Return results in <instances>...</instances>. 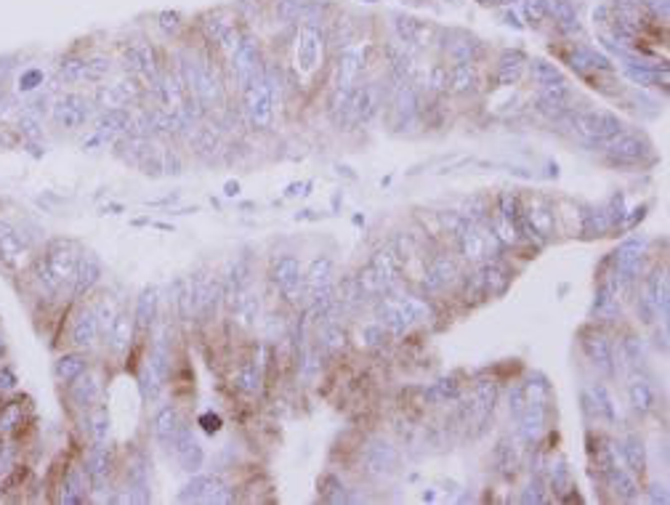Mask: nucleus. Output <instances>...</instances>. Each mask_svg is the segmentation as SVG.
Here are the masks:
<instances>
[{"mask_svg":"<svg viewBox=\"0 0 670 505\" xmlns=\"http://www.w3.org/2000/svg\"><path fill=\"white\" fill-rule=\"evenodd\" d=\"M426 314H429L426 303L417 298H391L386 301V306H380V322L394 332H402L410 325L426 319Z\"/></svg>","mask_w":670,"mask_h":505,"instance_id":"nucleus-1","label":"nucleus"},{"mask_svg":"<svg viewBox=\"0 0 670 505\" xmlns=\"http://www.w3.org/2000/svg\"><path fill=\"white\" fill-rule=\"evenodd\" d=\"M46 264L53 271V277L59 282H75V274L80 269V250H77L75 242H67V240H56L51 242L48 248V255H46Z\"/></svg>","mask_w":670,"mask_h":505,"instance_id":"nucleus-2","label":"nucleus"},{"mask_svg":"<svg viewBox=\"0 0 670 505\" xmlns=\"http://www.w3.org/2000/svg\"><path fill=\"white\" fill-rule=\"evenodd\" d=\"M575 128L577 133L591 141H609L619 133V120L607 112H580L575 114Z\"/></svg>","mask_w":670,"mask_h":505,"instance_id":"nucleus-3","label":"nucleus"},{"mask_svg":"<svg viewBox=\"0 0 670 505\" xmlns=\"http://www.w3.org/2000/svg\"><path fill=\"white\" fill-rule=\"evenodd\" d=\"M245 112L258 128L272 123V90L264 80H250L245 88Z\"/></svg>","mask_w":670,"mask_h":505,"instance_id":"nucleus-4","label":"nucleus"},{"mask_svg":"<svg viewBox=\"0 0 670 505\" xmlns=\"http://www.w3.org/2000/svg\"><path fill=\"white\" fill-rule=\"evenodd\" d=\"M460 248L466 252V258L481 261V258H490L497 250V237H495L493 229L479 227V224H468V229L460 234Z\"/></svg>","mask_w":670,"mask_h":505,"instance_id":"nucleus-5","label":"nucleus"},{"mask_svg":"<svg viewBox=\"0 0 670 505\" xmlns=\"http://www.w3.org/2000/svg\"><path fill=\"white\" fill-rule=\"evenodd\" d=\"M524 227L532 234H540V237H548L554 231V208L548 205L545 197L540 194H532L527 200V210H524Z\"/></svg>","mask_w":670,"mask_h":505,"instance_id":"nucleus-6","label":"nucleus"},{"mask_svg":"<svg viewBox=\"0 0 670 505\" xmlns=\"http://www.w3.org/2000/svg\"><path fill=\"white\" fill-rule=\"evenodd\" d=\"M29 258V248L25 245L22 234L16 229L0 224V261L11 269H22Z\"/></svg>","mask_w":670,"mask_h":505,"instance_id":"nucleus-7","label":"nucleus"},{"mask_svg":"<svg viewBox=\"0 0 670 505\" xmlns=\"http://www.w3.org/2000/svg\"><path fill=\"white\" fill-rule=\"evenodd\" d=\"M607 147L609 157L619 165H633L646 157V144L638 136H631V133H617L615 139L607 141Z\"/></svg>","mask_w":670,"mask_h":505,"instance_id":"nucleus-8","label":"nucleus"},{"mask_svg":"<svg viewBox=\"0 0 670 505\" xmlns=\"http://www.w3.org/2000/svg\"><path fill=\"white\" fill-rule=\"evenodd\" d=\"M178 497H181V500H203V503H224V500H229L224 484L218 479H213V476H197V479H192Z\"/></svg>","mask_w":670,"mask_h":505,"instance_id":"nucleus-9","label":"nucleus"},{"mask_svg":"<svg viewBox=\"0 0 670 505\" xmlns=\"http://www.w3.org/2000/svg\"><path fill=\"white\" fill-rule=\"evenodd\" d=\"M274 282L290 301H295V295L304 288V277H301V266L293 255H282L274 264Z\"/></svg>","mask_w":670,"mask_h":505,"instance_id":"nucleus-10","label":"nucleus"},{"mask_svg":"<svg viewBox=\"0 0 670 505\" xmlns=\"http://www.w3.org/2000/svg\"><path fill=\"white\" fill-rule=\"evenodd\" d=\"M56 123L64 128H80L88 120V104L80 99V96H67L56 104Z\"/></svg>","mask_w":670,"mask_h":505,"instance_id":"nucleus-11","label":"nucleus"},{"mask_svg":"<svg viewBox=\"0 0 670 505\" xmlns=\"http://www.w3.org/2000/svg\"><path fill=\"white\" fill-rule=\"evenodd\" d=\"M375 107H378V99H375V90L370 88V86H365V88H359V90H351L349 104H346V109L351 112V120H354V123L370 120V117L375 114Z\"/></svg>","mask_w":670,"mask_h":505,"instance_id":"nucleus-12","label":"nucleus"},{"mask_svg":"<svg viewBox=\"0 0 670 505\" xmlns=\"http://www.w3.org/2000/svg\"><path fill=\"white\" fill-rule=\"evenodd\" d=\"M370 269L378 274V279L383 282V288H389L394 279L399 277V269H402V258L396 255V250L394 248H386V250H380L375 258H373V264H370Z\"/></svg>","mask_w":670,"mask_h":505,"instance_id":"nucleus-13","label":"nucleus"},{"mask_svg":"<svg viewBox=\"0 0 670 505\" xmlns=\"http://www.w3.org/2000/svg\"><path fill=\"white\" fill-rule=\"evenodd\" d=\"M181 433V420L173 407H163L154 417V436L163 444H173Z\"/></svg>","mask_w":670,"mask_h":505,"instance_id":"nucleus-14","label":"nucleus"},{"mask_svg":"<svg viewBox=\"0 0 670 505\" xmlns=\"http://www.w3.org/2000/svg\"><path fill=\"white\" fill-rule=\"evenodd\" d=\"M99 338V322H96V314L93 311H83V314L75 319V328H72V343L80 346V349H91L93 343Z\"/></svg>","mask_w":670,"mask_h":505,"instance_id":"nucleus-15","label":"nucleus"},{"mask_svg":"<svg viewBox=\"0 0 670 505\" xmlns=\"http://www.w3.org/2000/svg\"><path fill=\"white\" fill-rule=\"evenodd\" d=\"M524 67H527V56L524 53L506 50L503 59H500V67H497V80L503 86H514V83H518V77L524 75Z\"/></svg>","mask_w":670,"mask_h":505,"instance_id":"nucleus-16","label":"nucleus"},{"mask_svg":"<svg viewBox=\"0 0 670 505\" xmlns=\"http://www.w3.org/2000/svg\"><path fill=\"white\" fill-rule=\"evenodd\" d=\"M107 332H109L112 351L123 354L128 349V343H130V335H133V316L128 314V311H120V314L114 316L112 328L107 330Z\"/></svg>","mask_w":670,"mask_h":505,"instance_id":"nucleus-17","label":"nucleus"},{"mask_svg":"<svg viewBox=\"0 0 670 505\" xmlns=\"http://www.w3.org/2000/svg\"><path fill=\"white\" fill-rule=\"evenodd\" d=\"M330 274H333V261H330V258H319V261H314L311 269H309V274L304 277L306 295L311 298V295H316L319 290H325L328 282H330Z\"/></svg>","mask_w":670,"mask_h":505,"instance_id":"nucleus-18","label":"nucleus"},{"mask_svg":"<svg viewBox=\"0 0 670 505\" xmlns=\"http://www.w3.org/2000/svg\"><path fill=\"white\" fill-rule=\"evenodd\" d=\"M176 444H178L176 447L178 460H181V466L187 468V471H197V468L203 466V450H200V444L194 442L189 433H184V429L178 433Z\"/></svg>","mask_w":670,"mask_h":505,"instance_id":"nucleus-19","label":"nucleus"},{"mask_svg":"<svg viewBox=\"0 0 670 505\" xmlns=\"http://www.w3.org/2000/svg\"><path fill=\"white\" fill-rule=\"evenodd\" d=\"M232 311H234V319L240 322L242 328H250L255 322V316H258V301L250 292L240 290L234 295V301H232Z\"/></svg>","mask_w":670,"mask_h":505,"instance_id":"nucleus-20","label":"nucleus"},{"mask_svg":"<svg viewBox=\"0 0 670 505\" xmlns=\"http://www.w3.org/2000/svg\"><path fill=\"white\" fill-rule=\"evenodd\" d=\"M518 415H521V433H524L527 439H535V436L543 431L545 404H527Z\"/></svg>","mask_w":670,"mask_h":505,"instance_id":"nucleus-21","label":"nucleus"},{"mask_svg":"<svg viewBox=\"0 0 670 505\" xmlns=\"http://www.w3.org/2000/svg\"><path fill=\"white\" fill-rule=\"evenodd\" d=\"M234 386L242 393L258 391V386H261V367H258V362H242L237 367V372H234Z\"/></svg>","mask_w":670,"mask_h":505,"instance_id":"nucleus-22","label":"nucleus"},{"mask_svg":"<svg viewBox=\"0 0 670 505\" xmlns=\"http://www.w3.org/2000/svg\"><path fill=\"white\" fill-rule=\"evenodd\" d=\"M234 72L240 83H250L255 75V50L253 46H237L234 50Z\"/></svg>","mask_w":670,"mask_h":505,"instance_id":"nucleus-23","label":"nucleus"},{"mask_svg":"<svg viewBox=\"0 0 670 505\" xmlns=\"http://www.w3.org/2000/svg\"><path fill=\"white\" fill-rule=\"evenodd\" d=\"M362 59H359V53H354V50H346L341 56V64H338V88H351V83L356 80V75H359V69H362Z\"/></svg>","mask_w":670,"mask_h":505,"instance_id":"nucleus-24","label":"nucleus"},{"mask_svg":"<svg viewBox=\"0 0 670 505\" xmlns=\"http://www.w3.org/2000/svg\"><path fill=\"white\" fill-rule=\"evenodd\" d=\"M631 402H633V407L638 410V412H649L652 407H655V402H657V396H655V389L646 383V380H633L631 383Z\"/></svg>","mask_w":670,"mask_h":505,"instance_id":"nucleus-25","label":"nucleus"},{"mask_svg":"<svg viewBox=\"0 0 670 505\" xmlns=\"http://www.w3.org/2000/svg\"><path fill=\"white\" fill-rule=\"evenodd\" d=\"M86 356L83 354H67V356H62L59 362H56V375L62 380H75L77 375H83L86 372Z\"/></svg>","mask_w":670,"mask_h":505,"instance_id":"nucleus-26","label":"nucleus"},{"mask_svg":"<svg viewBox=\"0 0 670 505\" xmlns=\"http://www.w3.org/2000/svg\"><path fill=\"white\" fill-rule=\"evenodd\" d=\"M319 35H316V29H304V38H301V43H298V56H301V64H304V69H311L316 62V56H319Z\"/></svg>","mask_w":670,"mask_h":505,"instance_id":"nucleus-27","label":"nucleus"},{"mask_svg":"<svg viewBox=\"0 0 670 505\" xmlns=\"http://www.w3.org/2000/svg\"><path fill=\"white\" fill-rule=\"evenodd\" d=\"M474 86H476V72H474L471 64H455L450 69V88L453 90L463 93V90H471Z\"/></svg>","mask_w":670,"mask_h":505,"instance_id":"nucleus-28","label":"nucleus"},{"mask_svg":"<svg viewBox=\"0 0 670 505\" xmlns=\"http://www.w3.org/2000/svg\"><path fill=\"white\" fill-rule=\"evenodd\" d=\"M72 396H75L80 404H93L96 399H99V383H96V378H91V375H77L75 383H72Z\"/></svg>","mask_w":670,"mask_h":505,"instance_id":"nucleus-29","label":"nucleus"},{"mask_svg":"<svg viewBox=\"0 0 670 505\" xmlns=\"http://www.w3.org/2000/svg\"><path fill=\"white\" fill-rule=\"evenodd\" d=\"M453 274H455V266L450 264L447 258H439V261H434V264L429 266V277H426V285H429L431 290H436V288L447 285V282L453 279Z\"/></svg>","mask_w":670,"mask_h":505,"instance_id":"nucleus-30","label":"nucleus"},{"mask_svg":"<svg viewBox=\"0 0 670 505\" xmlns=\"http://www.w3.org/2000/svg\"><path fill=\"white\" fill-rule=\"evenodd\" d=\"M585 351H588V356L594 359L598 367H604V370H609V362H612V354H609V343L601 338V335H591L588 341H585Z\"/></svg>","mask_w":670,"mask_h":505,"instance_id":"nucleus-31","label":"nucleus"},{"mask_svg":"<svg viewBox=\"0 0 670 505\" xmlns=\"http://www.w3.org/2000/svg\"><path fill=\"white\" fill-rule=\"evenodd\" d=\"M99 282V266L93 264V261H86V264H80V269H77L75 274V292L77 295H83V292H88L93 285Z\"/></svg>","mask_w":670,"mask_h":505,"instance_id":"nucleus-32","label":"nucleus"},{"mask_svg":"<svg viewBox=\"0 0 670 505\" xmlns=\"http://www.w3.org/2000/svg\"><path fill=\"white\" fill-rule=\"evenodd\" d=\"M607 473H609V479H612V487H615L622 497H633V494H636V481H633V476L625 468L607 466Z\"/></svg>","mask_w":670,"mask_h":505,"instance_id":"nucleus-33","label":"nucleus"},{"mask_svg":"<svg viewBox=\"0 0 670 505\" xmlns=\"http://www.w3.org/2000/svg\"><path fill=\"white\" fill-rule=\"evenodd\" d=\"M622 454H625V466L631 468V471H636V473L644 471L646 457H644V447H641L638 439H628L625 447H622Z\"/></svg>","mask_w":670,"mask_h":505,"instance_id":"nucleus-34","label":"nucleus"},{"mask_svg":"<svg viewBox=\"0 0 670 505\" xmlns=\"http://www.w3.org/2000/svg\"><path fill=\"white\" fill-rule=\"evenodd\" d=\"M128 114L123 112V109H109V112L102 117V123H99V130L102 133H107V136H112V133H120V130H126L128 128Z\"/></svg>","mask_w":670,"mask_h":505,"instance_id":"nucleus-35","label":"nucleus"},{"mask_svg":"<svg viewBox=\"0 0 670 505\" xmlns=\"http://www.w3.org/2000/svg\"><path fill=\"white\" fill-rule=\"evenodd\" d=\"M152 314H154V290H147L139 298L136 314H133V325H139V328L144 330L149 322H152Z\"/></svg>","mask_w":670,"mask_h":505,"instance_id":"nucleus-36","label":"nucleus"},{"mask_svg":"<svg viewBox=\"0 0 670 505\" xmlns=\"http://www.w3.org/2000/svg\"><path fill=\"white\" fill-rule=\"evenodd\" d=\"M532 72H535V80H537L543 88L545 86H554V83H556V86L564 83V80H561V72L548 62H532Z\"/></svg>","mask_w":670,"mask_h":505,"instance_id":"nucleus-37","label":"nucleus"},{"mask_svg":"<svg viewBox=\"0 0 670 505\" xmlns=\"http://www.w3.org/2000/svg\"><path fill=\"white\" fill-rule=\"evenodd\" d=\"M367 463H370L373 471H386V468L394 463V452L386 444H375V447L367 452Z\"/></svg>","mask_w":670,"mask_h":505,"instance_id":"nucleus-38","label":"nucleus"},{"mask_svg":"<svg viewBox=\"0 0 670 505\" xmlns=\"http://www.w3.org/2000/svg\"><path fill=\"white\" fill-rule=\"evenodd\" d=\"M524 13H527V19L532 25H540L548 16V8H545L543 0H524Z\"/></svg>","mask_w":670,"mask_h":505,"instance_id":"nucleus-39","label":"nucleus"},{"mask_svg":"<svg viewBox=\"0 0 670 505\" xmlns=\"http://www.w3.org/2000/svg\"><path fill=\"white\" fill-rule=\"evenodd\" d=\"M38 279H40V282H43V285H46V288H48L51 292H53V290H59V285H62L59 279L53 277V271L48 269V264H46V261H40V264H38Z\"/></svg>","mask_w":670,"mask_h":505,"instance_id":"nucleus-40","label":"nucleus"},{"mask_svg":"<svg viewBox=\"0 0 670 505\" xmlns=\"http://www.w3.org/2000/svg\"><path fill=\"white\" fill-rule=\"evenodd\" d=\"M104 468H107V454H104V452H96L93 457H91V463H88L91 479H93V481H102Z\"/></svg>","mask_w":670,"mask_h":505,"instance_id":"nucleus-41","label":"nucleus"},{"mask_svg":"<svg viewBox=\"0 0 670 505\" xmlns=\"http://www.w3.org/2000/svg\"><path fill=\"white\" fill-rule=\"evenodd\" d=\"M431 86H434V88H439V90L450 88V69H447V67H442V64H439V67H434V72H431Z\"/></svg>","mask_w":670,"mask_h":505,"instance_id":"nucleus-42","label":"nucleus"},{"mask_svg":"<svg viewBox=\"0 0 670 505\" xmlns=\"http://www.w3.org/2000/svg\"><path fill=\"white\" fill-rule=\"evenodd\" d=\"M596 396H601V410L607 412V417H615V410H612V399H609V393L604 391V389H596Z\"/></svg>","mask_w":670,"mask_h":505,"instance_id":"nucleus-43","label":"nucleus"},{"mask_svg":"<svg viewBox=\"0 0 670 505\" xmlns=\"http://www.w3.org/2000/svg\"><path fill=\"white\" fill-rule=\"evenodd\" d=\"M328 349H343V332L341 330H330L328 332Z\"/></svg>","mask_w":670,"mask_h":505,"instance_id":"nucleus-44","label":"nucleus"},{"mask_svg":"<svg viewBox=\"0 0 670 505\" xmlns=\"http://www.w3.org/2000/svg\"><path fill=\"white\" fill-rule=\"evenodd\" d=\"M93 429H96V436H104V429H107V415H104L102 410L96 412V417H93Z\"/></svg>","mask_w":670,"mask_h":505,"instance_id":"nucleus-45","label":"nucleus"},{"mask_svg":"<svg viewBox=\"0 0 670 505\" xmlns=\"http://www.w3.org/2000/svg\"><path fill=\"white\" fill-rule=\"evenodd\" d=\"M13 383H16V378H13L11 370H3V372H0V389H11Z\"/></svg>","mask_w":670,"mask_h":505,"instance_id":"nucleus-46","label":"nucleus"},{"mask_svg":"<svg viewBox=\"0 0 670 505\" xmlns=\"http://www.w3.org/2000/svg\"><path fill=\"white\" fill-rule=\"evenodd\" d=\"M203 423H208V426H205V429H208V431H215V429H218V426H221V420H218V417H215V415H213V417H210V415H205V417H203Z\"/></svg>","mask_w":670,"mask_h":505,"instance_id":"nucleus-47","label":"nucleus"},{"mask_svg":"<svg viewBox=\"0 0 670 505\" xmlns=\"http://www.w3.org/2000/svg\"><path fill=\"white\" fill-rule=\"evenodd\" d=\"M481 3H500V0H481Z\"/></svg>","mask_w":670,"mask_h":505,"instance_id":"nucleus-48","label":"nucleus"}]
</instances>
